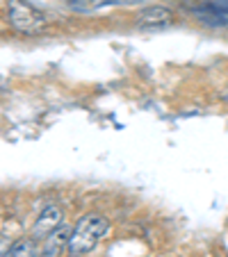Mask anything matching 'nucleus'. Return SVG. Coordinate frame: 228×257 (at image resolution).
Here are the masks:
<instances>
[{
	"instance_id": "1",
	"label": "nucleus",
	"mask_w": 228,
	"mask_h": 257,
	"mask_svg": "<svg viewBox=\"0 0 228 257\" xmlns=\"http://www.w3.org/2000/svg\"><path fill=\"white\" fill-rule=\"evenodd\" d=\"M110 230V221L101 214H85L73 225L71 237H68L66 252L71 257H85L101 243V239Z\"/></svg>"
},
{
	"instance_id": "2",
	"label": "nucleus",
	"mask_w": 228,
	"mask_h": 257,
	"mask_svg": "<svg viewBox=\"0 0 228 257\" xmlns=\"http://www.w3.org/2000/svg\"><path fill=\"white\" fill-rule=\"evenodd\" d=\"M7 19H10L12 28L25 34H34L46 28V16L25 0H10L7 3Z\"/></svg>"
},
{
	"instance_id": "3",
	"label": "nucleus",
	"mask_w": 228,
	"mask_h": 257,
	"mask_svg": "<svg viewBox=\"0 0 228 257\" xmlns=\"http://www.w3.org/2000/svg\"><path fill=\"white\" fill-rule=\"evenodd\" d=\"M187 14L194 16L199 23L210 28H226L228 25V0H196L187 5Z\"/></svg>"
},
{
	"instance_id": "4",
	"label": "nucleus",
	"mask_w": 228,
	"mask_h": 257,
	"mask_svg": "<svg viewBox=\"0 0 228 257\" xmlns=\"http://www.w3.org/2000/svg\"><path fill=\"white\" fill-rule=\"evenodd\" d=\"M62 223H64V209L59 207L57 203L46 205V207L39 212V216H37L34 225H32V239H46L50 232H55Z\"/></svg>"
},
{
	"instance_id": "5",
	"label": "nucleus",
	"mask_w": 228,
	"mask_h": 257,
	"mask_svg": "<svg viewBox=\"0 0 228 257\" xmlns=\"http://www.w3.org/2000/svg\"><path fill=\"white\" fill-rule=\"evenodd\" d=\"M171 21H174V12L162 5L146 7L135 16V23L139 30H162L167 25H171Z\"/></svg>"
},
{
	"instance_id": "6",
	"label": "nucleus",
	"mask_w": 228,
	"mask_h": 257,
	"mask_svg": "<svg viewBox=\"0 0 228 257\" xmlns=\"http://www.w3.org/2000/svg\"><path fill=\"white\" fill-rule=\"evenodd\" d=\"M68 237H71V228L68 225H59L55 232H50L44 239V248H41V257H59L68 246Z\"/></svg>"
},
{
	"instance_id": "7",
	"label": "nucleus",
	"mask_w": 228,
	"mask_h": 257,
	"mask_svg": "<svg viewBox=\"0 0 228 257\" xmlns=\"http://www.w3.org/2000/svg\"><path fill=\"white\" fill-rule=\"evenodd\" d=\"M5 257H37V241L32 237H23L12 243Z\"/></svg>"
},
{
	"instance_id": "8",
	"label": "nucleus",
	"mask_w": 228,
	"mask_h": 257,
	"mask_svg": "<svg viewBox=\"0 0 228 257\" xmlns=\"http://www.w3.org/2000/svg\"><path fill=\"white\" fill-rule=\"evenodd\" d=\"M68 7H75V10H83V12H89V10H98V7L107 5L110 0H66Z\"/></svg>"
},
{
	"instance_id": "9",
	"label": "nucleus",
	"mask_w": 228,
	"mask_h": 257,
	"mask_svg": "<svg viewBox=\"0 0 228 257\" xmlns=\"http://www.w3.org/2000/svg\"><path fill=\"white\" fill-rule=\"evenodd\" d=\"M12 243H14V241H12V239L7 237V234H0V257H5V255H7V250L12 248Z\"/></svg>"
}]
</instances>
